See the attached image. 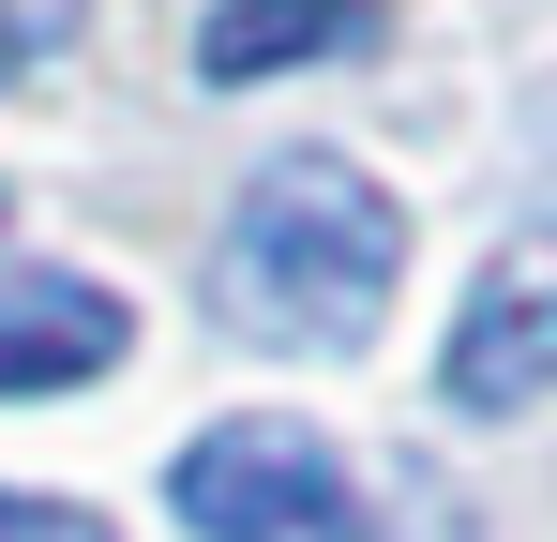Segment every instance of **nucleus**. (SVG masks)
<instances>
[{
	"instance_id": "nucleus-1",
	"label": "nucleus",
	"mask_w": 557,
	"mask_h": 542,
	"mask_svg": "<svg viewBox=\"0 0 557 542\" xmlns=\"http://www.w3.org/2000/svg\"><path fill=\"white\" fill-rule=\"evenodd\" d=\"M392 286H407V211H392L347 151H286V167L242 181L226 257H211L226 332L332 361V347H362L376 317H392Z\"/></svg>"
},
{
	"instance_id": "nucleus-2",
	"label": "nucleus",
	"mask_w": 557,
	"mask_h": 542,
	"mask_svg": "<svg viewBox=\"0 0 557 542\" xmlns=\"http://www.w3.org/2000/svg\"><path fill=\"white\" fill-rule=\"evenodd\" d=\"M166 497H182L196 542H376L362 482L332 467L317 422H211V438L166 467Z\"/></svg>"
},
{
	"instance_id": "nucleus-3",
	"label": "nucleus",
	"mask_w": 557,
	"mask_h": 542,
	"mask_svg": "<svg viewBox=\"0 0 557 542\" xmlns=\"http://www.w3.org/2000/svg\"><path fill=\"white\" fill-rule=\"evenodd\" d=\"M437 392H453L467 422H528V407L557 392V211H528V226L497 242V271L467 286Z\"/></svg>"
},
{
	"instance_id": "nucleus-4",
	"label": "nucleus",
	"mask_w": 557,
	"mask_h": 542,
	"mask_svg": "<svg viewBox=\"0 0 557 542\" xmlns=\"http://www.w3.org/2000/svg\"><path fill=\"white\" fill-rule=\"evenodd\" d=\"M121 347H136L121 286H91V271H0V392H91Z\"/></svg>"
},
{
	"instance_id": "nucleus-5",
	"label": "nucleus",
	"mask_w": 557,
	"mask_h": 542,
	"mask_svg": "<svg viewBox=\"0 0 557 542\" xmlns=\"http://www.w3.org/2000/svg\"><path fill=\"white\" fill-rule=\"evenodd\" d=\"M347 46H376V0H211L196 76L242 90V76H286V61H347Z\"/></svg>"
},
{
	"instance_id": "nucleus-6",
	"label": "nucleus",
	"mask_w": 557,
	"mask_h": 542,
	"mask_svg": "<svg viewBox=\"0 0 557 542\" xmlns=\"http://www.w3.org/2000/svg\"><path fill=\"white\" fill-rule=\"evenodd\" d=\"M0 542H106V513H76V497H0Z\"/></svg>"
}]
</instances>
